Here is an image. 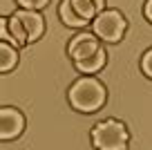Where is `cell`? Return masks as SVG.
Returning a JSON list of instances; mask_svg holds the SVG:
<instances>
[{"label":"cell","instance_id":"6da1fadb","mask_svg":"<svg viewBox=\"0 0 152 150\" xmlns=\"http://www.w3.org/2000/svg\"><path fill=\"white\" fill-rule=\"evenodd\" d=\"M69 103L81 112H94L105 103V88L92 76L78 79L69 88Z\"/></svg>","mask_w":152,"mask_h":150},{"label":"cell","instance_id":"7a4b0ae2","mask_svg":"<svg viewBox=\"0 0 152 150\" xmlns=\"http://www.w3.org/2000/svg\"><path fill=\"white\" fill-rule=\"evenodd\" d=\"M128 141H130L128 128L116 119H107L92 130V143L96 150H125Z\"/></svg>","mask_w":152,"mask_h":150},{"label":"cell","instance_id":"3957f363","mask_svg":"<svg viewBox=\"0 0 152 150\" xmlns=\"http://www.w3.org/2000/svg\"><path fill=\"white\" fill-rule=\"evenodd\" d=\"M92 29H94V34L101 38V40L116 43V40L123 38L125 29H128V23H125V18L116 9H107V11H101V14L94 18Z\"/></svg>","mask_w":152,"mask_h":150},{"label":"cell","instance_id":"277c9868","mask_svg":"<svg viewBox=\"0 0 152 150\" xmlns=\"http://www.w3.org/2000/svg\"><path fill=\"white\" fill-rule=\"evenodd\" d=\"M99 49H101V43L96 34H76L67 45V54H69L72 61H83Z\"/></svg>","mask_w":152,"mask_h":150},{"label":"cell","instance_id":"5b68a950","mask_svg":"<svg viewBox=\"0 0 152 150\" xmlns=\"http://www.w3.org/2000/svg\"><path fill=\"white\" fill-rule=\"evenodd\" d=\"M25 128V119L16 108H2L0 110V137L5 141L16 139Z\"/></svg>","mask_w":152,"mask_h":150},{"label":"cell","instance_id":"8992f818","mask_svg":"<svg viewBox=\"0 0 152 150\" xmlns=\"http://www.w3.org/2000/svg\"><path fill=\"white\" fill-rule=\"evenodd\" d=\"M16 18L23 23L25 32H27L29 43L38 40V38L43 36V32H45V20H43V16L38 14V11H34V9H20V11H16Z\"/></svg>","mask_w":152,"mask_h":150},{"label":"cell","instance_id":"52a82bcc","mask_svg":"<svg viewBox=\"0 0 152 150\" xmlns=\"http://www.w3.org/2000/svg\"><path fill=\"white\" fill-rule=\"evenodd\" d=\"M58 16H61V20L67 25V27H85L90 20H85L78 11L74 9V5H72V0H63L61 7H58Z\"/></svg>","mask_w":152,"mask_h":150},{"label":"cell","instance_id":"ba28073f","mask_svg":"<svg viewBox=\"0 0 152 150\" xmlns=\"http://www.w3.org/2000/svg\"><path fill=\"white\" fill-rule=\"evenodd\" d=\"M76 70L78 72H87V74H92V72H99L101 67L105 65V49L101 47L99 52H94L92 56L83 58V61H74Z\"/></svg>","mask_w":152,"mask_h":150},{"label":"cell","instance_id":"9c48e42d","mask_svg":"<svg viewBox=\"0 0 152 150\" xmlns=\"http://www.w3.org/2000/svg\"><path fill=\"white\" fill-rule=\"evenodd\" d=\"M18 63V52H16V47L9 45V43H2L0 45V70L2 72H9L16 67Z\"/></svg>","mask_w":152,"mask_h":150},{"label":"cell","instance_id":"30bf717a","mask_svg":"<svg viewBox=\"0 0 152 150\" xmlns=\"http://www.w3.org/2000/svg\"><path fill=\"white\" fill-rule=\"evenodd\" d=\"M72 5H74V9L78 11L85 20H92V18L99 16V9H96V5L92 2V0H72Z\"/></svg>","mask_w":152,"mask_h":150},{"label":"cell","instance_id":"8fae6325","mask_svg":"<svg viewBox=\"0 0 152 150\" xmlns=\"http://www.w3.org/2000/svg\"><path fill=\"white\" fill-rule=\"evenodd\" d=\"M9 32H11V36H14L16 40L20 43V47H25V45L29 43V38H27V32H25L23 23H20V20L16 18V14L9 18Z\"/></svg>","mask_w":152,"mask_h":150},{"label":"cell","instance_id":"7c38bea8","mask_svg":"<svg viewBox=\"0 0 152 150\" xmlns=\"http://www.w3.org/2000/svg\"><path fill=\"white\" fill-rule=\"evenodd\" d=\"M16 2H18L23 9H34V11H38V9H43L49 0H16Z\"/></svg>","mask_w":152,"mask_h":150},{"label":"cell","instance_id":"4fadbf2b","mask_svg":"<svg viewBox=\"0 0 152 150\" xmlns=\"http://www.w3.org/2000/svg\"><path fill=\"white\" fill-rule=\"evenodd\" d=\"M141 70L145 72V76H150V79H152V49H148V52L143 54V58H141Z\"/></svg>","mask_w":152,"mask_h":150},{"label":"cell","instance_id":"5bb4252c","mask_svg":"<svg viewBox=\"0 0 152 150\" xmlns=\"http://www.w3.org/2000/svg\"><path fill=\"white\" fill-rule=\"evenodd\" d=\"M143 14H145V18L152 23V0H148V2H145V7H143Z\"/></svg>","mask_w":152,"mask_h":150},{"label":"cell","instance_id":"9a60e30c","mask_svg":"<svg viewBox=\"0 0 152 150\" xmlns=\"http://www.w3.org/2000/svg\"><path fill=\"white\" fill-rule=\"evenodd\" d=\"M92 2L96 5V9H99V14H101V11H103V7H105V0H92Z\"/></svg>","mask_w":152,"mask_h":150}]
</instances>
